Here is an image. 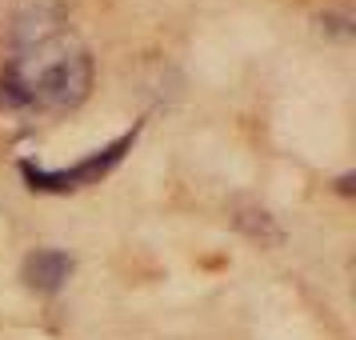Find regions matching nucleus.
Instances as JSON below:
<instances>
[{"instance_id": "f257e3e1", "label": "nucleus", "mask_w": 356, "mask_h": 340, "mask_svg": "<svg viewBox=\"0 0 356 340\" xmlns=\"http://www.w3.org/2000/svg\"><path fill=\"white\" fill-rule=\"evenodd\" d=\"M92 92V56L68 29L60 0H24L13 20V52L0 65V108L60 116Z\"/></svg>"}, {"instance_id": "f03ea898", "label": "nucleus", "mask_w": 356, "mask_h": 340, "mask_svg": "<svg viewBox=\"0 0 356 340\" xmlns=\"http://www.w3.org/2000/svg\"><path fill=\"white\" fill-rule=\"evenodd\" d=\"M136 136H140V124L124 129L120 136H113L108 145L92 148L88 156L65 164V168H44V164H36V161H20V177H24V184H29L33 193H44V196L81 193V188H92V184H100V180H104V177L116 168V164L129 156L132 145H136Z\"/></svg>"}, {"instance_id": "7ed1b4c3", "label": "nucleus", "mask_w": 356, "mask_h": 340, "mask_svg": "<svg viewBox=\"0 0 356 340\" xmlns=\"http://www.w3.org/2000/svg\"><path fill=\"white\" fill-rule=\"evenodd\" d=\"M76 268V260L68 257L65 248H33L24 264H20V276L33 292H44V296H56V292L68 284V276Z\"/></svg>"}, {"instance_id": "20e7f679", "label": "nucleus", "mask_w": 356, "mask_h": 340, "mask_svg": "<svg viewBox=\"0 0 356 340\" xmlns=\"http://www.w3.org/2000/svg\"><path fill=\"white\" fill-rule=\"evenodd\" d=\"M236 228L248 232V236L260 241V244H276V241H280L276 220L268 216V209H260V204H241V209H236Z\"/></svg>"}, {"instance_id": "39448f33", "label": "nucleus", "mask_w": 356, "mask_h": 340, "mask_svg": "<svg viewBox=\"0 0 356 340\" xmlns=\"http://www.w3.org/2000/svg\"><path fill=\"white\" fill-rule=\"evenodd\" d=\"M337 193L353 196V172H340V177H337Z\"/></svg>"}]
</instances>
